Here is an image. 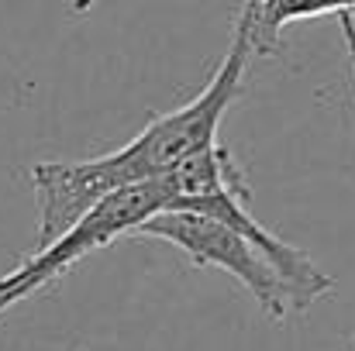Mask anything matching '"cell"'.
<instances>
[{
  "label": "cell",
  "mask_w": 355,
  "mask_h": 351,
  "mask_svg": "<svg viewBox=\"0 0 355 351\" xmlns=\"http://www.w3.org/2000/svg\"><path fill=\"white\" fill-rule=\"evenodd\" d=\"M90 7H94V0H69V10L73 14H87Z\"/></svg>",
  "instance_id": "5"
},
{
  "label": "cell",
  "mask_w": 355,
  "mask_h": 351,
  "mask_svg": "<svg viewBox=\"0 0 355 351\" xmlns=\"http://www.w3.org/2000/svg\"><path fill=\"white\" fill-rule=\"evenodd\" d=\"M338 28H342V38H345V48H349V62H352V80H355V14L352 10L338 14Z\"/></svg>",
  "instance_id": "4"
},
{
  "label": "cell",
  "mask_w": 355,
  "mask_h": 351,
  "mask_svg": "<svg viewBox=\"0 0 355 351\" xmlns=\"http://www.w3.org/2000/svg\"><path fill=\"white\" fill-rule=\"evenodd\" d=\"M252 24H255V0H245L232 45L218 73L187 107L152 117L128 145L107 155L80 159V162H38L31 169V186L38 200V244L73 228L104 197L138 186V183L162 179L183 159L218 141V127L241 93L245 66H248V55L255 52Z\"/></svg>",
  "instance_id": "1"
},
{
  "label": "cell",
  "mask_w": 355,
  "mask_h": 351,
  "mask_svg": "<svg viewBox=\"0 0 355 351\" xmlns=\"http://www.w3.org/2000/svg\"><path fill=\"white\" fill-rule=\"evenodd\" d=\"M169 204H173V186H169L166 176L104 197L73 228H66L62 234H55L52 241L38 244L35 255H28L17 269H10L7 276H0V314L10 310L14 303L28 300L31 293L45 289L49 282L62 279L90 251L118 241L124 234H135V228L141 221H148L152 214L166 210Z\"/></svg>",
  "instance_id": "2"
},
{
  "label": "cell",
  "mask_w": 355,
  "mask_h": 351,
  "mask_svg": "<svg viewBox=\"0 0 355 351\" xmlns=\"http://www.w3.org/2000/svg\"><path fill=\"white\" fill-rule=\"evenodd\" d=\"M352 10L355 0H255V24H252V48L272 52L279 31L290 21H307L318 14H342Z\"/></svg>",
  "instance_id": "3"
}]
</instances>
